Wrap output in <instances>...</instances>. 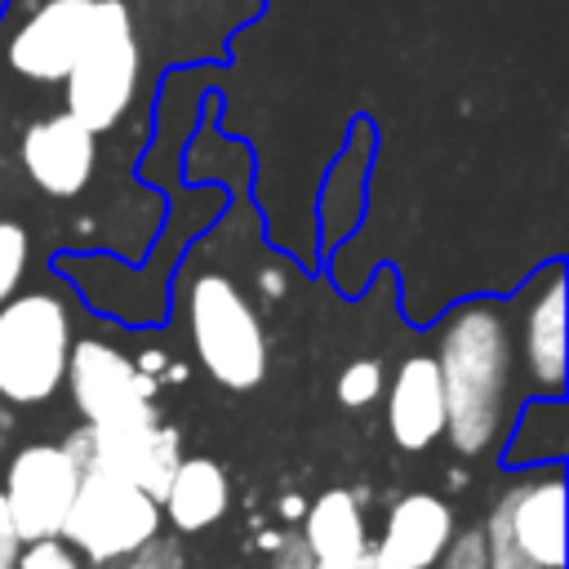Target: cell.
<instances>
[{
  "label": "cell",
  "instance_id": "cell-24",
  "mask_svg": "<svg viewBox=\"0 0 569 569\" xmlns=\"http://www.w3.org/2000/svg\"><path fill=\"white\" fill-rule=\"evenodd\" d=\"M18 551H22V538H18V525H13L9 502H4V493H0V569H13Z\"/></svg>",
  "mask_w": 569,
  "mask_h": 569
},
{
  "label": "cell",
  "instance_id": "cell-14",
  "mask_svg": "<svg viewBox=\"0 0 569 569\" xmlns=\"http://www.w3.org/2000/svg\"><path fill=\"white\" fill-rule=\"evenodd\" d=\"M520 360H525L533 387H542L551 396L565 391V276H560V267H551L542 289H533L525 302Z\"/></svg>",
  "mask_w": 569,
  "mask_h": 569
},
{
  "label": "cell",
  "instance_id": "cell-1",
  "mask_svg": "<svg viewBox=\"0 0 569 569\" xmlns=\"http://www.w3.org/2000/svg\"><path fill=\"white\" fill-rule=\"evenodd\" d=\"M445 387V436L458 453H485L511 409L516 333L493 302H471L449 316L436 347Z\"/></svg>",
  "mask_w": 569,
  "mask_h": 569
},
{
  "label": "cell",
  "instance_id": "cell-23",
  "mask_svg": "<svg viewBox=\"0 0 569 569\" xmlns=\"http://www.w3.org/2000/svg\"><path fill=\"white\" fill-rule=\"evenodd\" d=\"M311 565H316V556L307 551L302 538H280L271 547V569H311Z\"/></svg>",
  "mask_w": 569,
  "mask_h": 569
},
{
  "label": "cell",
  "instance_id": "cell-16",
  "mask_svg": "<svg viewBox=\"0 0 569 569\" xmlns=\"http://www.w3.org/2000/svg\"><path fill=\"white\" fill-rule=\"evenodd\" d=\"M307 551L316 560H356L360 551H369V533H365V516L351 489H325L320 498H311L302 507V533Z\"/></svg>",
  "mask_w": 569,
  "mask_h": 569
},
{
  "label": "cell",
  "instance_id": "cell-20",
  "mask_svg": "<svg viewBox=\"0 0 569 569\" xmlns=\"http://www.w3.org/2000/svg\"><path fill=\"white\" fill-rule=\"evenodd\" d=\"M13 569H84V560L62 538H36V542H22Z\"/></svg>",
  "mask_w": 569,
  "mask_h": 569
},
{
  "label": "cell",
  "instance_id": "cell-25",
  "mask_svg": "<svg viewBox=\"0 0 569 569\" xmlns=\"http://www.w3.org/2000/svg\"><path fill=\"white\" fill-rule=\"evenodd\" d=\"M311 569H382V565H378V556H373V547H369V551H360L356 560H316Z\"/></svg>",
  "mask_w": 569,
  "mask_h": 569
},
{
  "label": "cell",
  "instance_id": "cell-7",
  "mask_svg": "<svg viewBox=\"0 0 569 569\" xmlns=\"http://www.w3.org/2000/svg\"><path fill=\"white\" fill-rule=\"evenodd\" d=\"M80 485V467L62 445H22L4 467V502L22 542L58 538Z\"/></svg>",
  "mask_w": 569,
  "mask_h": 569
},
{
  "label": "cell",
  "instance_id": "cell-4",
  "mask_svg": "<svg viewBox=\"0 0 569 569\" xmlns=\"http://www.w3.org/2000/svg\"><path fill=\"white\" fill-rule=\"evenodd\" d=\"M71 316L53 293H13L0 302V400L44 405L67 373Z\"/></svg>",
  "mask_w": 569,
  "mask_h": 569
},
{
  "label": "cell",
  "instance_id": "cell-15",
  "mask_svg": "<svg viewBox=\"0 0 569 569\" xmlns=\"http://www.w3.org/2000/svg\"><path fill=\"white\" fill-rule=\"evenodd\" d=\"M231 507V480L213 458H178L164 493H160V516L178 533H200L218 525Z\"/></svg>",
  "mask_w": 569,
  "mask_h": 569
},
{
  "label": "cell",
  "instance_id": "cell-8",
  "mask_svg": "<svg viewBox=\"0 0 569 569\" xmlns=\"http://www.w3.org/2000/svg\"><path fill=\"white\" fill-rule=\"evenodd\" d=\"M62 382H71V400L84 422H111V418L142 413L151 409V391H156V378L142 373L107 338H76L67 351Z\"/></svg>",
  "mask_w": 569,
  "mask_h": 569
},
{
  "label": "cell",
  "instance_id": "cell-26",
  "mask_svg": "<svg viewBox=\"0 0 569 569\" xmlns=\"http://www.w3.org/2000/svg\"><path fill=\"white\" fill-rule=\"evenodd\" d=\"M262 289H267V293H280L284 284H280V276H276V271H262Z\"/></svg>",
  "mask_w": 569,
  "mask_h": 569
},
{
  "label": "cell",
  "instance_id": "cell-22",
  "mask_svg": "<svg viewBox=\"0 0 569 569\" xmlns=\"http://www.w3.org/2000/svg\"><path fill=\"white\" fill-rule=\"evenodd\" d=\"M431 569H485V538H480V529L453 533Z\"/></svg>",
  "mask_w": 569,
  "mask_h": 569
},
{
  "label": "cell",
  "instance_id": "cell-19",
  "mask_svg": "<svg viewBox=\"0 0 569 569\" xmlns=\"http://www.w3.org/2000/svg\"><path fill=\"white\" fill-rule=\"evenodd\" d=\"M382 387H387V373H382V365L378 360H351L342 373H338V400L347 405V409H365V405H373L378 396H382Z\"/></svg>",
  "mask_w": 569,
  "mask_h": 569
},
{
  "label": "cell",
  "instance_id": "cell-17",
  "mask_svg": "<svg viewBox=\"0 0 569 569\" xmlns=\"http://www.w3.org/2000/svg\"><path fill=\"white\" fill-rule=\"evenodd\" d=\"M27 258H31V236L22 222L0 218V302H9L27 276Z\"/></svg>",
  "mask_w": 569,
  "mask_h": 569
},
{
  "label": "cell",
  "instance_id": "cell-2",
  "mask_svg": "<svg viewBox=\"0 0 569 569\" xmlns=\"http://www.w3.org/2000/svg\"><path fill=\"white\" fill-rule=\"evenodd\" d=\"M138 67H142V53H138V31H133L129 4L98 0L89 36L62 80V102H67L62 111H71L93 133L116 129L124 120V111L133 107Z\"/></svg>",
  "mask_w": 569,
  "mask_h": 569
},
{
  "label": "cell",
  "instance_id": "cell-10",
  "mask_svg": "<svg viewBox=\"0 0 569 569\" xmlns=\"http://www.w3.org/2000/svg\"><path fill=\"white\" fill-rule=\"evenodd\" d=\"M18 160L22 173L53 200H71L89 187L93 178V160H98V133L89 124H80L71 111L44 116L36 124L22 129L18 142Z\"/></svg>",
  "mask_w": 569,
  "mask_h": 569
},
{
  "label": "cell",
  "instance_id": "cell-5",
  "mask_svg": "<svg viewBox=\"0 0 569 569\" xmlns=\"http://www.w3.org/2000/svg\"><path fill=\"white\" fill-rule=\"evenodd\" d=\"M160 502L133 480L107 471H80L71 511L62 520V542L76 547L89 565H111L160 533Z\"/></svg>",
  "mask_w": 569,
  "mask_h": 569
},
{
  "label": "cell",
  "instance_id": "cell-11",
  "mask_svg": "<svg viewBox=\"0 0 569 569\" xmlns=\"http://www.w3.org/2000/svg\"><path fill=\"white\" fill-rule=\"evenodd\" d=\"M453 533H458V525H453V511H449L445 498L405 493V498L391 502V511L382 520V533L369 547H373L382 569H431Z\"/></svg>",
  "mask_w": 569,
  "mask_h": 569
},
{
  "label": "cell",
  "instance_id": "cell-3",
  "mask_svg": "<svg viewBox=\"0 0 569 569\" xmlns=\"http://www.w3.org/2000/svg\"><path fill=\"white\" fill-rule=\"evenodd\" d=\"M187 333L204 373L227 391L267 378V333L244 289L222 271H200L187 289Z\"/></svg>",
  "mask_w": 569,
  "mask_h": 569
},
{
  "label": "cell",
  "instance_id": "cell-12",
  "mask_svg": "<svg viewBox=\"0 0 569 569\" xmlns=\"http://www.w3.org/2000/svg\"><path fill=\"white\" fill-rule=\"evenodd\" d=\"M498 511L538 569H565V480L529 476L498 498Z\"/></svg>",
  "mask_w": 569,
  "mask_h": 569
},
{
  "label": "cell",
  "instance_id": "cell-6",
  "mask_svg": "<svg viewBox=\"0 0 569 569\" xmlns=\"http://www.w3.org/2000/svg\"><path fill=\"white\" fill-rule=\"evenodd\" d=\"M62 449L76 458L80 471H107V476L133 480L138 489H147L160 502V493L182 458V436L173 427H164L151 405L129 418L84 422L62 440Z\"/></svg>",
  "mask_w": 569,
  "mask_h": 569
},
{
  "label": "cell",
  "instance_id": "cell-9",
  "mask_svg": "<svg viewBox=\"0 0 569 569\" xmlns=\"http://www.w3.org/2000/svg\"><path fill=\"white\" fill-rule=\"evenodd\" d=\"M93 4L98 0H44L9 36V44H4L9 71H18L22 80H36V84H62L84 36H89Z\"/></svg>",
  "mask_w": 569,
  "mask_h": 569
},
{
  "label": "cell",
  "instance_id": "cell-21",
  "mask_svg": "<svg viewBox=\"0 0 569 569\" xmlns=\"http://www.w3.org/2000/svg\"><path fill=\"white\" fill-rule=\"evenodd\" d=\"M102 569H182V547L173 538H147L142 547H133L129 556L102 565Z\"/></svg>",
  "mask_w": 569,
  "mask_h": 569
},
{
  "label": "cell",
  "instance_id": "cell-18",
  "mask_svg": "<svg viewBox=\"0 0 569 569\" xmlns=\"http://www.w3.org/2000/svg\"><path fill=\"white\" fill-rule=\"evenodd\" d=\"M480 538H485V569H538V565L520 551V542L511 538V529H507V520H502L498 502H493V511L485 516Z\"/></svg>",
  "mask_w": 569,
  "mask_h": 569
},
{
  "label": "cell",
  "instance_id": "cell-13",
  "mask_svg": "<svg viewBox=\"0 0 569 569\" xmlns=\"http://www.w3.org/2000/svg\"><path fill=\"white\" fill-rule=\"evenodd\" d=\"M387 431L405 453H422L445 436V387L431 356H409L387 391Z\"/></svg>",
  "mask_w": 569,
  "mask_h": 569
}]
</instances>
